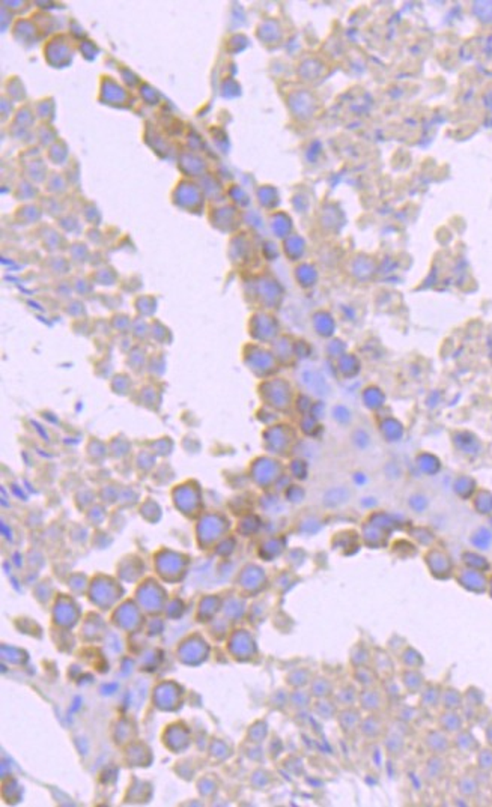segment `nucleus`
<instances>
[{"label":"nucleus","instance_id":"obj_1","mask_svg":"<svg viewBox=\"0 0 492 807\" xmlns=\"http://www.w3.org/2000/svg\"><path fill=\"white\" fill-rule=\"evenodd\" d=\"M337 723L341 726V730L345 735H352L357 732L360 729V723H361V708H357L354 705V707H346V708H341L337 712Z\"/></svg>","mask_w":492,"mask_h":807},{"label":"nucleus","instance_id":"obj_2","mask_svg":"<svg viewBox=\"0 0 492 807\" xmlns=\"http://www.w3.org/2000/svg\"><path fill=\"white\" fill-rule=\"evenodd\" d=\"M360 732L369 740H378L387 732L386 720L379 716V712H369L366 717L361 719Z\"/></svg>","mask_w":492,"mask_h":807},{"label":"nucleus","instance_id":"obj_3","mask_svg":"<svg viewBox=\"0 0 492 807\" xmlns=\"http://www.w3.org/2000/svg\"><path fill=\"white\" fill-rule=\"evenodd\" d=\"M386 693L379 690L378 687H368L363 689L359 694V703L361 711L366 712H379L384 707Z\"/></svg>","mask_w":492,"mask_h":807},{"label":"nucleus","instance_id":"obj_4","mask_svg":"<svg viewBox=\"0 0 492 807\" xmlns=\"http://www.w3.org/2000/svg\"><path fill=\"white\" fill-rule=\"evenodd\" d=\"M359 694L360 693L355 690V687L352 684H345L334 693L333 701L337 703L339 708L354 707L355 703H359Z\"/></svg>","mask_w":492,"mask_h":807},{"label":"nucleus","instance_id":"obj_5","mask_svg":"<svg viewBox=\"0 0 492 807\" xmlns=\"http://www.w3.org/2000/svg\"><path fill=\"white\" fill-rule=\"evenodd\" d=\"M384 747H386V752L390 756H401L404 753V747H405L404 737L399 732H388V734L386 732Z\"/></svg>","mask_w":492,"mask_h":807},{"label":"nucleus","instance_id":"obj_6","mask_svg":"<svg viewBox=\"0 0 492 807\" xmlns=\"http://www.w3.org/2000/svg\"><path fill=\"white\" fill-rule=\"evenodd\" d=\"M355 679H357V683L363 686V689H368V687H377V679H378V674L375 669H370L368 666H360L355 670Z\"/></svg>","mask_w":492,"mask_h":807},{"label":"nucleus","instance_id":"obj_7","mask_svg":"<svg viewBox=\"0 0 492 807\" xmlns=\"http://www.w3.org/2000/svg\"><path fill=\"white\" fill-rule=\"evenodd\" d=\"M332 693V686H330L328 679L325 678H316L315 681H313V696H316V698L322 699V698H327V696Z\"/></svg>","mask_w":492,"mask_h":807}]
</instances>
